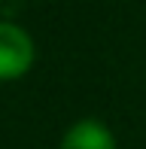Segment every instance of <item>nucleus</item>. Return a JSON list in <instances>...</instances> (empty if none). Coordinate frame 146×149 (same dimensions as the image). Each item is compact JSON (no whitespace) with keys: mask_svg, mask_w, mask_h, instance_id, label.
Returning a JSON list of instances; mask_svg holds the SVG:
<instances>
[{"mask_svg":"<svg viewBox=\"0 0 146 149\" xmlns=\"http://www.w3.org/2000/svg\"><path fill=\"white\" fill-rule=\"evenodd\" d=\"M34 64V43L18 24L0 22V79H18Z\"/></svg>","mask_w":146,"mask_h":149,"instance_id":"f257e3e1","label":"nucleus"},{"mask_svg":"<svg viewBox=\"0 0 146 149\" xmlns=\"http://www.w3.org/2000/svg\"><path fill=\"white\" fill-rule=\"evenodd\" d=\"M61 149H116V140L101 122L95 119H82L64 134Z\"/></svg>","mask_w":146,"mask_h":149,"instance_id":"f03ea898","label":"nucleus"}]
</instances>
